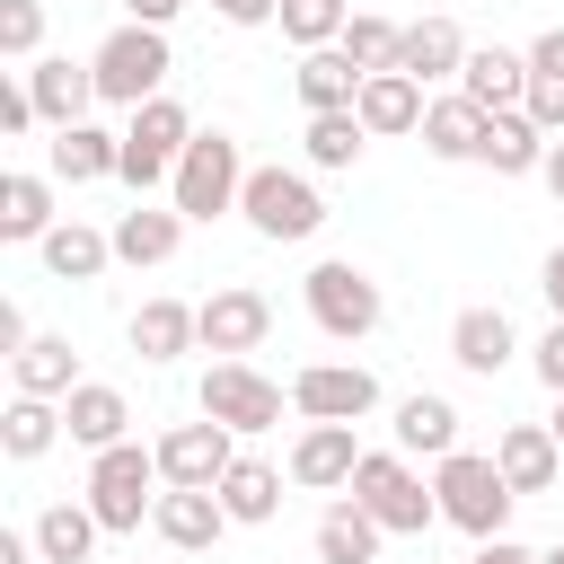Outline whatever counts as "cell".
I'll use <instances>...</instances> for the list:
<instances>
[{"mask_svg": "<svg viewBox=\"0 0 564 564\" xmlns=\"http://www.w3.org/2000/svg\"><path fill=\"white\" fill-rule=\"evenodd\" d=\"M150 485H167V476H159V449H141V441L97 449V458H88V511H97V529H106V538H132V529L159 511Z\"/></svg>", "mask_w": 564, "mask_h": 564, "instance_id": "1", "label": "cell"}, {"mask_svg": "<svg viewBox=\"0 0 564 564\" xmlns=\"http://www.w3.org/2000/svg\"><path fill=\"white\" fill-rule=\"evenodd\" d=\"M388 538H423L432 520H441V494L405 467V449H361V467H352V485H344Z\"/></svg>", "mask_w": 564, "mask_h": 564, "instance_id": "2", "label": "cell"}, {"mask_svg": "<svg viewBox=\"0 0 564 564\" xmlns=\"http://www.w3.org/2000/svg\"><path fill=\"white\" fill-rule=\"evenodd\" d=\"M432 494H441V520L449 529H467L476 546L485 538H502V520H511V485H502V467L494 458H476V449H449L441 467H432Z\"/></svg>", "mask_w": 564, "mask_h": 564, "instance_id": "3", "label": "cell"}, {"mask_svg": "<svg viewBox=\"0 0 564 564\" xmlns=\"http://www.w3.org/2000/svg\"><path fill=\"white\" fill-rule=\"evenodd\" d=\"M88 70H97V97L106 106H150V97H167V26H115L97 53H88Z\"/></svg>", "mask_w": 564, "mask_h": 564, "instance_id": "4", "label": "cell"}, {"mask_svg": "<svg viewBox=\"0 0 564 564\" xmlns=\"http://www.w3.org/2000/svg\"><path fill=\"white\" fill-rule=\"evenodd\" d=\"M167 194H176L185 220H220V212H238V194H247V159H238V141H229V132H194L185 159H176V176H167Z\"/></svg>", "mask_w": 564, "mask_h": 564, "instance_id": "5", "label": "cell"}, {"mask_svg": "<svg viewBox=\"0 0 564 564\" xmlns=\"http://www.w3.org/2000/svg\"><path fill=\"white\" fill-rule=\"evenodd\" d=\"M238 212H247V229L256 238H317V220H326V203H317V185L300 176V167H247V194H238Z\"/></svg>", "mask_w": 564, "mask_h": 564, "instance_id": "6", "label": "cell"}, {"mask_svg": "<svg viewBox=\"0 0 564 564\" xmlns=\"http://www.w3.org/2000/svg\"><path fill=\"white\" fill-rule=\"evenodd\" d=\"M185 141H194V115L176 106V97H150V106H132V123H123V185H167L176 176V159H185Z\"/></svg>", "mask_w": 564, "mask_h": 564, "instance_id": "7", "label": "cell"}, {"mask_svg": "<svg viewBox=\"0 0 564 564\" xmlns=\"http://www.w3.org/2000/svg\"><path fill=\"white\" fill-rule=\"evenodd\" d=\"M308 317H317V335H335V344H361L370 326H379V282L361 273V264H344V256H326L308 282Z\"/></svg>", "mask_w": 564, "mask_h": 564, "instance_id": "8", "label": "cell"}, {"mask_svg": "<svg viewBox=\"0 0 564 564\" xmlns=\"http://www.w3.org/2000/svg\"><path fill=\"white\" fill-rule=\"evenodd\" d=\"M194 405H203L212 423H229V432H273V423H282V388H273L264 370H247V361H212Z\"/></svg>", "mask_w": 564, "mask_h": 564, "instance_id": "9", "label": "cell"}, {"mask_svg": "<svg viewBox=\"0 0 564 564\" xmlns=\"http://www.w3.org/2000/svg\"><path fill=\"white\" fill-rule=\"evenodd\" d=\"M194 326H203V352L238 361V352H256V344L273 335V300H264L256 282H220V291L194 308Z\"/></svg>", "mask_w": 564, "mask_h": 564, "instance_id": "10", "label": "cell"}, {"mask_svg": "<svg viewBox=\"0 0 564 564\" xmlns=\"http://www.w3.org/2000/svg\"><path fill=\"white\" fill-rule=\"evenodd\" d=\"M238 467V432L229 423H176V432H159V476L167 485H194V494H212L220 476Z\"/></svg>", "mask_w": 564, "mask_h": 564, "instance_id": "11", "label": "cell"}, {"mask_svg": "<svg viewBox=\"0 0 564 564\" xmlns=\"http://www.w3.org/2000/svg\"><path fill=\"white\" fill-rule=\"evenodd\" d=\"M291 405H300L308 423H361V414L379 405V379H370L361 361H308V370L291 379Z\"/></svg>", "mask_w": 564, "mask_h": 564, "instance_id": "12", "label": "cell"}, {"mask_svg": "<svg viewBox=\"0 0 564 564\" xmlns=\"http://www.w3.org/2000/svg\"><path fill=\"white\" fill-rule=\"evenodd\" d=\"M26 97H35V123L70 132V123H88V106H97V70H88V62H70V53L26 62Z\"/></svg>", "mask_w": 564, "mask_h": 564, "instance_id": "13", "label": "cell"}, {"mask_svg": "<svg viewBox=\"0 0 564 564\" xmlns=\"http://www.w3.org/2000/svg\"><path fill=\"white\" fill-rule=\"evenodd\" d=\"M352 467H361V441H352V423H308V432L291 441V485H308V494H335V485H352Z\"/></svg>", "mask_w": 564, "mask_h": 564, "instance_id": "14", "label": "cell"}, {"mask_svg": "<svg viewBox=\"0 0 564 564\" xmlns=\"http://www.w3.org/2000/svg\"><path fill=\"white\" fill-rule=\"evenodd\" d=\"M458 97H476L485 115H511V106L529 97V53H511V44H476L467 70H458Z\"/></svg>", "mask_w": 564, "mask_h": 564, "instance_id": "15", "label": "cell"}, {"mask_svg": "<svg viewBox=\"0 0 564 564\" xmlns=\"http://www.w3.org/2000/svg\"><path fill=\"white\" fill-rule=\"evenodd\" d=\"M150 529H159L167 546H185V555H203V546H220V529H229V511H220V494H194V485H167V494H159V511H150Z\"/></svg>", "mask_w": 564, "mask_h": 564, "instance_id": "16", "label": "cell"}, {"mask_svg": "<svg viewBox=\"0 0 564 564\" xmlns=\"http://www.w3.org/2000/svg\"><path fill=\"white\" fill-rule=\"evenodd\" d=\"M352 115H361V132H370V141H388V132H423V115H432V106H423V79L379 70V79H361V106H352Z\"/></svg>", "mask_w": 564, "mask_h": 564, "instance_id": "17", "label": "cell"}, {"mask_svg": "<svg viewBox=\"0 0 564 564\" xmlns=\"http://www.w3.org/2000/svg\"><path fill=\"white\" fill-rule=\"evenodd\" d=\"M511 352H520V335H511V317H502V308H458V317H449V361H458V370L494 379Z\"/></svg>", "mask_w": 564, "mask_h": 564, "instance_id": "18", "label": "cell"}, {"mask_svg": "<svg viewBox=\"0 0 564 564\" xmlns=\"http://www.w3.org/2000/svg\"><path fill=\"white\" fill-rule=\"evenodd\" d=\"M62 423H70V441L97 458V449H115V441H123L132 405H123V388H106V379H79V388L62 397Z\"/></svg>", "mask_w": 564, "mask_h": 564, "instance_id": "19", "label": "cell"}, {"mask_svg": "<svg viewBox=\"0 0 564 564\" xmlns=\"http://www.w3.org/2000/svg\"><path fill=\"white\" fill-rule=\"evenodd\" d=\"M494 467H502V485H511V494H546V485H555V467H564V449H555V432H546V423H511V432L494 441Z\"/></svg>", "mask_w": 564, "mask_h": 564, "instance_id": "20", "label": "cell"}, {"mask_svg": "<svg viewBox=\"0 0 564 564\" xmlns=\"http://www.w3.org/2000/svg\"><path fill=\"white\" fill-rule=\"evenodd\" d=\"M467 53H476V44H467L449 18H414V26H405V44H397V70H405V79H458V70H467Z\"/></svg>", "mask_w": 564, "mask_h": 564, "instance_id": "21", "label": "cell"}, {"mask_svg": "<svg viewBox=\"0 0 564 564\" xmlns=\"http://www.w3.org/2000/svg\"><path fill=\"white\" fill-rule=\"evenodd\" d=\"M546 150H555V141L529 123V106H511V115H485V150H476V159H485L494 176H538V167H546Z\"/></svg>", "mask_w": 564, "mask_h": 564, "instance_id": "22", "label": "cell"}, {"mask_svg": "<svg viewBox=\"0 0 564 564\" xmlns=\"http://www.w3.org/2000/svg\"><path fill=\"white\" fill-rule=\"evenodd\" d=\"M53 176H62V185L123 176V132H106V123H70V132H53Z\"/></svg>", "mask_w": 564, "mask_h": 564, "instance_id": "23", "label": "cell"}, {"mask_svg": "<svg viewBox=\"0 0 564 564\" xmlns=\"http://www.w3.org/2000/svg\"><path fill=\"white\" fill-rule=\"evenodd\" d=\"M106 238H115V256H123V264H167V256L185 247V212H176V203H167V212H159V203H132Z\"/></svg>", "mask_w": 564, "mask_h": 564, "instance_id": "24", "label": "cell"}, {"mask_svg": "<svg viewBox=\"0 0 564 564\" xmlns=\"http://www.w3.org/2000/svg\"><path fill=\"white\" fill-rule=\"evenodd\" d=\"M397 449L441 467V458L458 449V405H449V397H432V388H414V397L397 405Z\"/></svg>", "mask_w": 564, "mask_h": 564, "instance_id": "25", "label": "cell"}, {"mask_svg": "<svg viewBox=\"0 0 564 564\" xmlns=\"http://www.w3.org/2000/svg\"><path fill=\"white\" fill-rule=\"evenodd\" d=\"M62 220H53V185L44 176H0V238H18V247H44Z\"/></svg>", "mask_w": 564, "mask_h": 564, "instance_id": "26", "label": "cell"}, {"mask_svg": "<svg viewBox=\"0 0 564 564\" xmlns=\"http://www.w3.org/2000/svg\"><path fill=\"white\" fill-rule=\"evenodd\" d=\"M35 256H44V273H53V282H97V273L115 264V238H106V229H88V220H62Z\"/></svg>", "mask_w": 564, "mask_h": 564, "instance_id": "27", "label": "cell"}, {"mask_svg": "<svg viewBox=\"0 0 564 564\" xmlns=\"http://www.w3.org/2000/svg\"><path fill=\"white\" fill-rule=\"evenodd\" d=\"M194 344H203V326H194L185 300H141V308H132V352H141V361H176V352H194Z\"/></svg>", "mask_w": 564, "mask_h": 564, "instance_id": "28", "label": "cell"}, {"mask_svg": "<svg viewBox=\"0 0 564 564\" xmlns=\"http://www.w3.org/2000/svg\"><path fill=\"white\" fill-rule=\"evenodd\" d=\"M9 370H18V397H70L79 388V361H70V335H26V352H9Z\"/></svg>", "mask_w": 564, "mask_h": 564, "instance_id": "29", "label": "cell"}, {"mask_svg": "<svg viewBox=\"0 0 564 564\" xmlns=\"http://www.w3.org/2000/svg\"><path fill=\"white\" fill-rule=\"evenodd\" d=\"M26 538H35V555H44V564H88V546H97L106 529H97V511H88V502H44Z\"/></svg>", "mask_w": 564, "mask_h": 564, "instance_id": "30", "label": "cell"}, {"mask_svg": "<svg viewBox=\"0 0 564 564\" xmlns=\"http://www.w3.org/2000/svg\"><path fill=\"white\" fill-rule=\"evenodd\" d=\"M379 520L344 494V502H326V520H317V564H379Z\"/></svg>", "mask_w": 564, "mask_h": 564, "instance_id": "31", "label": "cell"}, {"mask_svg": "<svg viewBox=\"0 0 564 564\" xmlns=\"http://www.w3.org/2000/svg\"><path fill=\"white\" fill-rule=\"evenodd\" d=\"M300 106H308V115H344V106H361V70L344 62V44L300 53Z\"/></svg>", "mask_w": 564, "mask_h": 564, "instance_id": "32", "label": "cell"}, {"mask_svg": "<svg viewBox=\"0 0 564 564\" xmlns=\"http://www.w3.org/2000/svg\"><path fill=\"white\" fill-rule=\"evenodd\" d=\"M423 150H432V159H476V150H485V106H476V97H432Z\"/></svg>", "mask_w": 564, "mask_h": 564, "instance_id": "33", "label": "cell"}, {"mask_svg": "<svg viewBox=\"0 0 564 564\" xmlns=\"http://www.w3.org/2000/svg\"><path fill=\"white\" fill-rule=\"evenodd\" d=\"M212 494H220V511H229V520H247V529H256V520H273V511H282V467L238 458V467H229Z\"/></svg>", "mask_w": 564, "mask_h": 564, "instance_id": "34", "label": "cell"}, {"mask_svg": "<svg viewBox=\"0 0 564 564\" xmlns=\"http://www.w3.org/2000/svg\"><path fill=\"white\" fill-rule=\"evenodd\" d=\"M62 432H70V423H62L53 397H9V414H0V449H9V458H44Z\"/></svg>", "mask_w": 564, "mask_h": 564, "instance_id": "35", "label": "cell"}, {"mask_svg": "<svg viewBox=\"0 0 564 564\" xmlns=\"http://www.w3.org/2000/svg\"><path fill=\"white\" fill-rule=\"evenodd\" d=\"M273 18H282V35H291L300 53H326V44H344V26H352L344 0H282Z\"/></svg>", "mask_w": 564, "mask_h": 564, "instance_id": "36", "label": "cell"}, {"mask_svg": "<svg viewBox=\"0 0 564 564\" xmlns=\"http://www.w3.org/2000/svg\"><path fill=\"white\" fill-rule=\"evenodd\" d=\"M397 44H405V26H388V18H370V9H352V26H344V62H352L361 79L397 70Z\"/></svg>", "mask_w": 564, "mask_h": 564, "instance_id": "37", "label": "cell"}, {"mask_svg": "<svg viewBox=\"0 0 564 564\" xmlns=\"http://www.w3.org/2000/svg\"><path fill=\"white\" fill-rule=\"evenodd\" d=\"M361 141H370V132H361L352 106H344V115H308V167H352Z\"/></svg>", "mask_w": 564, "mask_h": 564, "instance_id": "38", "label": "cell"}, {"mask_svg": "<svg viewBox=\"0 0 564 564\" xmlns=\"http://www.w3.org/2000/svg\"><path fill=\"white\" fill-rule=\"evenodd\" d=\"M35 44H44V0H0V53L35 62Z\"/></svg>", "mask_w": 564, "mask_h": 564, "instance_id": "39", "label": "cell"}, {"mask_svg": "<svg viewBox=\"0 0 564 564\" xmlns=\"http://www.w3.org/2000/svg\"><path fill=\"white\" fill-rule=\"evenodd\" d=\"M0 132H35V97H26V79L0 88Z\"/></svg>", "mask_w": 564, "mask_h": 564, "instance_id": "40", "label": "cell"}, {"mask_svg": "<svg viewBox=\"0 0 564 564\" xmlns=\"http://www.w3.org/2000/svg\"><path fill=\"white\" fill-rule=\"evenodd\" d=\"M538 379H546V388L564 397V317H555V326L538 335Z\"/></svg>", "mask_w": 564, "mask_h": 564, "instance_id": "41", "label": "cell"}, {"mask_svg": "<svg viewBox=\"0 0 564 564\" xmlns=\"http://www.w3.org/2000/svg\"><path fill=\"white\" fill-rule=\"evenodd\" d=\"M529 70H546V79H564V26H546V35L529 44Z\"/></svg>", "mask_w": 564, "mask_h": 564, "instance_id": "42", "label": "cell"}, {"mask_svg": "<svg viewBox=\"0 0 564 564\" xmlns=\"http://www.w3.org/2000/svg\"><path fill=\"white\" fill-rule=\"evenodd\" d=\"M212 9H220V18H229V26H264V18H273V9H282V0H212Z\"/></svg>", "mask_w": 564, "mask_h": 564, "instance_id": "43", "label": "cell"}, {"mask_svg": "<svg viewBox=\"0 0 564 564\" xmlns=\"http://www.w3.org/2000/svg\"><path fill=\"white\" fill-rule=\"evenodd\" d=\"M467 564H538V555H529V546H520V538H485V546H476V555H467Z\"/></svg>", "mask_w": 564, "mask_h": 564, "instance_id": "44", "label": "cell"}, {"mask_svg": "<svg viewBox=\"0 0 564 564\" xmlns=\"http://www.w3.org/2000/svg\"><path fill=\"white\" fill-rule=\"evenodd\" d=\"M538 291H546V308H555V317H564V247H555V256H546V264H538Z\"/></svg>", "mask_w": 564, "mask_h": 564, "instance_id": "45", "label": "cell"}, {"mask_svg": "<svg viewBox=\"0 0 564 564\" xmlns=\"http://www.w3.org/2000/svg\"><path fill=\"white\" fill-rule=\"evenodd\" d=\"M123 9H132V26H167L185 0H123Z\"/></svg>", "mask_w": 564, "mask_h": 564, "instance_id": "46", "label": "cell"}, {"mask_svg": "<svg viewBox=\"0 0 564 564\" xmlns=\"http://www.w3.org/2000/svg\"><path fill=\"white\" fill-rule=\"evenodd\" d=\"M0 564H44V555H35V538H0Z\"/></svg>", "mask_w": 564, "mask_h": 564, "instance_id": "47", "label": "cell"}, {"mask_svg": "<svg viewBox=\"0 0 564 564\" xmlns=\"http://www.w3.org/2000/svg\"><path fill=\"white\" fill-rule=\"evenodd\" d=\"M538 176H546V194H555V203H564V141H555V150H546V167H538Z\"/></svg>", "mask_w": 564, "mask_h": 564, "instance_id": "48", "label": "cell"}, {"mask_svg": "<svg viewBox=\"0 0 564 564\" xmlns=\"http://www.w3.org/2000/svg\"><path fill=\"white\" fill-rule=\"evenodd\" d=\"M546 432H555V449H564V397H555V423H546Z\"/></svg>", "mask_w": 564, "mask_h": 564, "instance_id": "49", "label": "cell"}, {"mask_svg": "<svg viewBox=\"0 0 564 564\" xmlns=\"http://www.w3.org/2000/svg\"><path fill=\"white\" fill-rule=\"evenodd\" d=\"M538 564H564V546H546V555H538Z\"/></svg>", "mask_w": 564, "mask_h": 564, "instance_id": "50", "label": "cell"}]
</instances>
